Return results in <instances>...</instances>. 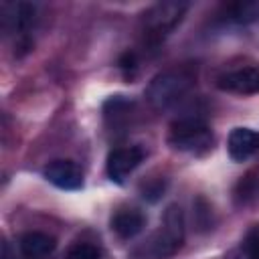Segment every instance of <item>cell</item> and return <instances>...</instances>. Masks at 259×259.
Masks as SVG:
<instances>
[{
	"label": "cell",
	"mask_w": 259,
	"mask_h": 259,
	"mask_svg": "<svg viewBox=\"0 0 259 259\" xmlns=\"http://www.w3.org/2000/svg\"><path fill=\"white\" fill-rule=\"evenodd\" d=\"M194 79L186 71H164L146 87V99L154 109H170L186 97Z\"/></svg>",
	"instance_id": "obj_1"
},
{
	"label": "cell",
	"mask_w": 259,
	"mask_h": 259,
	"mask_svg": "<svg viewBox=\"0 0 259 259\" xmlns=\"http://www.w3.org/2000/svg\"><path fill=\"white\" fill-rule=\"evenodd\" d=\"M168 142L178 152L204 154L212 148V132L204 119L194 117V115H186V117L176 119L170 125Z\"/></svg>",
	"instance_id": "obj_2"
},
{
	"label": "cell",
	"mask_w": 259,
	"mask_h": 259,
	"mask_svg": "<svg viewBox=\"0 0 259 259\" xmlns=\"http://www.w3.org/2000/svg\"><path fill=\"white\" fill-rule=\"evenodd\" d=\"M186 10H188V4L186 2H176V0L154 4L150 10L144 12V18H142L146 38L150 42L164 40L182 22Z\"/></svg>",
	"instance_id": "obj_3"
},
{
	"label": "cell",
	"mask_w": 259,
	"mask_h": 259,
	"mask_svg": "<svg viewBox=\"0 0 259 259\" xmlns=\"http://www.w3.org/2000/svg\"><path fill=\"white\" fill-rule=\"evenodd\" d=\"M186 237V229H184V212L178 204H170L164 212V225L158 233V237L154 239V253L160 257H170L174 255Z\"/></svg>",
	"instance_id": "obj_4"
},
{
	"label": "cell",
	"mask_w": 259,
	"mask_h": 259,
	"mask_svg": "<svg viewBox=\"0 0 259 259\" xmlns=\"http://www.w3.org/2000/svg\"><path fill=\"white\" fill-rule=\"evenodd\" d=\"M142 160H144V150L140 146H125L111 150L105 162L109 180L115 184H123L125 178L142 164Z\"/></svg>",
	"instance_id": "obj_5"
},
{
	"label": "cell",
	"mask_w": 259,
	"mask_h": 259,
	"mask_svg": "<svg viewBox=\"0 0 259 259\" xmlns=\"http://www.w3.org/2000/svg\"><path fill=\"white\" fill-rule=\"evenodd\" d=\"M217 87L229 93L255 95L259 93V67H241L219 75Z\"/></svg>",
	"instance_id": "obj_6"
},
{
	"label": "cell",
	"mask_w": 259,
	"mask_h": 259,
	"mask_svg": "<svg viewBox=\"0 0 259 259\" xmlns=\"http://www.w3.org/2000/svg\"><path fill=\"white\" fill-rule=\"evenodd\" d=\"M42 176L61 190H79L83 186V172L73 160H53L42 168Z\"/></svg>",
	"instance_id": "obj_7"
},
{
	"label": "cell",
	"mask_w": 259,
	"mask_h": 259,
	"mask_svg": "<svg viewBox=\"0 0 259 259\" xmlns=\"http://www.w3.org/2000/svg\"><path fill=\"white\" fill-rule=\"evenodd\" d=\"M229 156L235 162H245L259 152V132L251 127H235L227 140Z\"/></svg>",
	"instance_id": "obj_8"
},
{
	"label": "cell",
	"mask_w": 259,
	"mask_h": 259,
	"mask_svg": "<svg viewBox=\"0 0 259 259\" xmlns=\"http://www.w3.org/2000/svg\"><path fill=\"white\" fill-rule=\"evenodd\" d=\"M55 247H57V241L51 235L40 233V231H28L18 241L20 255L26 259H42V257L51 255L55 251Z\"/></svg>",
	"instance_id": "obj_9"
},
{
	"label": "cell",
	"mask_w": 259,
	"mask_h": 259,
	"mask_svg": "<svg viewBox=\"0 0 259 259\" xmlns=\"http://www.w3.org/2000/svg\"><path fill=\"white\" fill-rule=\"evenodd\" d=\"M146 227V217L136 210V208H127V210H119L113 219H111V229L115 231L117 237L121 239H132L138 233H142V229Z\"/></svg>",
	"instance_id": "obj_10"
},
{
	"label": "cell",
	"mask_w": 259,
	"mask_h": 259,
	"mask_svg": "<svg viewBox=\"0 0 259 259\" xmlns=\"http://www.w3.org/2000/svg\"><path fill=\"white\" fill-rule=\"evenodd\" d=\"M229 16L237 24H251L259 22V0L255 2H237L231 6Z\"/></svg>",
	"instance_id": "obj_11"
},
{
	"label": "cell",
	"mask_w": 259,
	"mask_h": 259,
	"mask_svg": "<svg viewBox=\"0 0 259 259\" xmlns=\"http://www.w3.org/2000/svg\"><path fill=\"white\" fill-rule=\"evenodd\" d=\"M241 253H243V259H259V223L247 231L241 243Z\"/></svg>",
	"instance_id": "obj_12"
},
{
	"label": "cell",
	"mask_w": 259,
	"mask_h": 259,
	"mask_svg": "<svg viewBox=\"0 0 259 259\" xmlns=\"http://www.w3.org/2000/svg\"><path fill=\"white\" fill-rule=\"evenodd\" d=\"M65 259H101L99 251L95 245H89V243H77L69 249L67 257Z\"/></svg>",
	"instance_id": "obj_13"
},
{
	"label": "cell",
	"mask_w": 259,
	"mask_h": 259,
	"mask_svg": "<svg viewBox=\"0 0 259 259\" xmlns=\"http://www.w3.org/2000/svg\"><path fill=\"white\" fill-rule=\"evenodd\" d=\"M164 188H166V182L162 178H154V180H150V182H146L142 186V196L146 200H150V202H156L162 196Z\"/></svg>",
	"instance_id": "obj_14"
},
{
	"label": "cell",
	"mask_w": 259,
	"mask_h": 259,
	"mask_svg": "<svg viewBox=\"0 0 259 259\" xmlns=\"http://www.w3.org/2000/svg\"><path fill=\"white\" fill-rule=\"evenodd\" d=\"M119 69H121L125 75L134 73V71L138 69V59H136V55H134V53H123V55L119 57Z\"/></svg>",
	"instance_id": "obj_15"
},
{
	"label": "cell",
	"mask_w": 259,
	"mask_h": 259,
	"mask_svg": "<svg viewBox=\"0 0 259 259\" xmlns=\"http://www.w3.org/2000/svg\"><path fill=\"white\" fill-rule=\"evenodd\" d=\"M2 259H16V253H12V249H10L8 243L2 245Z\"/></svg>",
	"instance_id": "obj_16"
}]
</instances>
